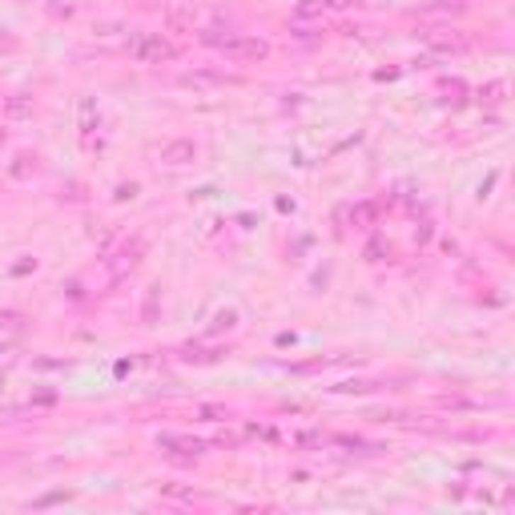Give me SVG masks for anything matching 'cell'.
<instances>
[{"label":"cell","instance_id":"obj_5","mask_svg":"<svg viewBox=\"0 0 515 515\" xmlns=\"http://www.w3.org/2000/svg\"><path fill=\"white\" fill-rule=\"evenodd\" d=\"M181 81H186V85H198V89H210V85H226V81H238V77H226V73H186Z\"/></svg>","mask_w":515,"mask_h":515},{"label":"cell","instance_id":"obj_6","mask_svg":"<svg viewBox=\"0 0 515 515\" xmlns=\"http://www.w3.org/2000/svg\"><path fill=\"white\" fill-rule=\"evenodd\" d=\"M375 214H378L375 205H370V201H363V205H354V210H351V222L358 230H366V226H375Z\"/></svg>","mask_w":515,"mask_h":515},{"label":"cell","instance_id":"obj_3","mask_svg":"<svg viewBox=\"0 0 515 515\" xmlns=\"http://www.w3.org/2000/svg\"><path fill=\"white\" fill-rule=\"evenodd\" d=\"M157 447H165V451L177 455V459H198L201 455V443L198 439H181V435H162Z\"/></svg>","mask_w":515,"mask_h":515},{"label":"cell","instance_id":"obj_7","mask_svg":"<svg viewBox=\"0 0 515 515\" xmlns=\"http://www.w3.org/2000/svg\"><path fill=\"white\" fill-rule=\"evenodd\" d=\"M339 0H302L298 4V16H315V13H327V9H334Z\"/></svg>","mask_w":515,"mask_h":515},{"label":"cell","instance_id":"obj_9","mask_svg":"<svg viewBox=\"0 0 515 515\" xmlns=\"http://www.w3.org/2000/svg\"><path fill=\"white\" fill-rule=\"evenodd\" d=\"M0 141H4V133H0Z\"/></svg>","mask_w":515,"mask_h":515},{"label":"cell","instance_id":"obj_8","mask_svg":"<svg viewBox=\"0 0 515 515\" xmlns=\"http://www.w3.org/2000/svg\"><path fill=\"white\" fill-rule=\"evenodd\" d=\"M28 109H33V105H28L25 97H16V101H9V113H13V117H25Z\"/></svg>","mask_w":515,"mask_h":515},{"label":"cell","instance_id":"obj_2","mask_svg":"<svg viewBox=\"0 0 515 515\" xmlns=\"http://www.w3.org/2000/svg\"><path fill=\"white\" fill-rule=\"evenodd\" d=\"M214 45L222 52H226L230 61H266L270 57V45L266 40H258V37H214Z\"/></svg>","mask_w":515,"mask_h":515},{"label":"cell","instance_id":"obj_1","mask_svg":"<svg viewBox=\"0 0 515 515\" xmlns=\"http://www.w3.org/2000/svg\"><path fill=\"white\" fill-rule=\"evenodd\" d=\"M125 52L141 64H162V61H177V45L165 40L162 33H133L125 40Z\"/></svg>","mask_w":515,"mask_h":515},{"label":"cell","instance_id":"obj_4","mask_svg":"<svg viewBox=\"0 0 515 515\" xmlns=\"http://www.w3.org/2000/svg\"><path fill=\"white\" fill-rule=\"evenodd\" d=\"M193 157H198V145H193V141H174V145L162 149V162H169V165H186V162H193Z\"/></svg>","mask_w":515,"mask_h":515}]
</instances>
